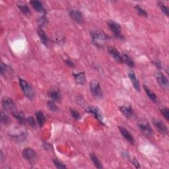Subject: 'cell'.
Wrapping results in <instances>:
<instances>
[{"label":"cell","instance_id":"6da1fadb","mask_svg":"<svg viewBox=\"0 0 169 169\" xmlns=\"http://www.w3.org/2000/svg\"><path fill=\"white\" fill-rule=\"evenodd\" d=\"M90 34L92 43L99 48L102 47L108 38L106 34L100 31H92Z\"/></svg>","mask_w":169,"mask_h":169},{"label":"cell","instance_id":"7a4b0ae2","mask_svg":"<svg viewBox=\"0 0 169 169\" xmlns=\"http://www.w3.org/2000/svg\"><path fill=\"white\" fill-rule=\"evenodd\" d=\"M19 84L22 88L23 93L25 95L26 97L30 100H33L35 96L33 88L30 85L29 83L21 78H19Z\"/></svg>","mask_w":169,"mask_h":169},{"label":"cell","instance_id":"3957f363","mask_svg":"<svg viewBox=\"0 0 169 169\" xmlns=\"http://www.w3.org/2000/svg\"><path fill=\"white\" fill-rule=\"evenodd\" d=\"M89 88L90 91L91 92L92 95L94 96L96 99H102L103 96V92L102 91V88L100 87V83L96 81V80H93L89 84Z\"/></svg>","mask_w":169,"mask_h":169},{"label":"cell","instance_id":"277c9868","mask_svg":"<svg viewBox=\"0 0 169 169\" xmlns=\"http://www.w3.org/2000/svg\"><path fill=\"white\" fill-rule=\"evenodd\" d=\"M23 156L31 164H34L37 160V153L30 147L26 148L23 150Z\"/></svg>","mask_w":169,"mask_h":169},{"label":"cell","instance_id":"5b68a950","mask_svg":"<svg viewBox=\"0 0 169 169\" xmlns=\"http://www.w3.org/2000/svg\"><path fill=\"white\" fill-rule=\"evenodd\" d=\"M108 25L116 38L120 40L124 39V36L121 33V27H120L118 23L113 21H110L108 23Z\"/></svg>","mask_w":169,"mask_h":169},{"label":"cell","instance_id":"8992f818","mask_svg":"<svg viewBox=\"0 0 169 169\" xmlns=\"http://www.w3.org/2000/svg\"><path fill=\"white\" fill-rule=\"evenodd\" d=\"M2 105L3 110L6 112L13 113V112L16 111L15 104L13 101V100L11 99L10 98H7V97L3 98L2 100Z\"/></svg>","mask_w":169,"mask_h":169},{"label":"cell","instance_id":"52a82bcc","mask_svg":"<svg viewBox=\"0 0 169 169\" xmlns=\"http://www.w3.org/2000/svg\"><path fill=\"white\" fill-rule=\"evenodd\" d=\"M155 78L156 80V82L159 84V85L164 90H167L168 88V78L166 77L161 72H159V73L155 75Z\"/></svg>","mask_w":169,"mask_h":169},{"label":"cell","instance_id":"ba28073f","mask_svg":"<svg viewBox=\"0 0 169 169\" xmlns=\"http://www.w3.org/2000/svg\"><path fill=\"white\" fill-rule=\"evenodd\" d=\"M70 16L75 22L78 24H82L84 22L83 15L77 9H73L70 11Z\"/></svg>","mask_w":169,"mask_h":169},{"label":"cell","instance_id":"9c48e42d","mask_svg":"<svg viewBox=\"0 0 169 169\" xmlns=\"http://www.w3.org/2000/svg\"><path fill=\"white\" fill-rule=\"evenodd\" d=\"M120 112L122 114L128 119L134 118L135 116V112L132 107L130 105H124L120 108Z\"/></svg>","mask_w":169,"mask_h":169},{"label":"cell","instance_id":"30bf717a","mask_svg":"<svg viewBox=\"0 0 169 169\" xmlns=\"http://www.w3.org/2000/svg\"><path fill=\"white\" fill-rule=\"evenodd\" d=\"M153 122L155 128L158 130L160 134L163 135H167L168 134V128L161 120L154 119L153 120Z\"/></svg>","mask_w":169,"mask_h":169},{"label":"cell","instance_id":"8fae6325","mask_svg":"<svg viewBox=\"0 0 169 169\" xmlns=\"http://www.w3.org/2000/svg\"><path fill=\"white\" fill-rule=\"evenodd\" d=\"M138 126L139 130L145 135L150 136L151 135H152V129L148 122H147L146 121H142L138 124Z\"/></svg>","mask_w":169,"mask_h":169},{"label":"cell","instance_id":"7c38bea8","mask_svg":"<svg viewBox=\"0 0 169 169\" xmlns=\"http://www.w3.org/2000/svg\"><path fill=\"white\" fill-rule=\"evenodd\" d=\"M108 50L109 54L112 56V58H114L116 62H117L119 63H124L123 56L120 54L118 50H116V48L113 47H109L108 48Z\"/></svg>","mask_w":169,"mask_h":169},{"label":"cell","instance_id":"4fadbf2b","mask_svg":"<svg viewBox=\"0 0 169 169\" xmlns=\"http://www.w3.org/2000/svg\"><path fill=\"white\" fill-rule=\"evenodd\" d=\"M86 110H87V112H88V113H91V114H92V115H93L95 116V118L96 120H97L99 122H100V123L103 124L102 115L101 114V112H100V111L97 108L90 106V107H88Z\"/></svg>","mask_w":169,"mask_h":169},{"label":"cell","instance_id":"5bb4252c","mask_svg":"<svg viewBox=\"0 0 169 169\" xmlns=\"http://www.w3.org/2000/svg\"><path fill=\"white\" fill-rule=\"evenodd\" d=\"M118 128L120 133H121L122 135L124 136V138H125V139L127 140L131 145H134L135 139L134 138V137H133L132 135L130 133V131L123 126H119Z\"/></svg>","mask_w":169,"mask_h":169},{"label":"cell","instance_id":"9a60e30c","mask_svg":"<svg viewBox=\"0 0 169 169\" xmlns=\"http://www.w3.org/2000/svg\"><path fill=\"white\" fill-rule=\"evenodd\" d=\"M48 95L54 101L59 102L62 100L61 92L58 88H52L48 92Z\"/></svg>","mask_w":169,"mask_h":169},{"label":"cell","instance_id":"2e32d148","mask_svg":"<svg viewBox=\"0 0 169 169\" xmlns=\"http://www.w3.org/2000/svg\"><path fill=\"white\" fill-rule=\"evenodd\" d=\"M128 77L130 78V81L133 83V85H134V88H135L136 91H140V84L139 82L138 81V78L136 77L134 71H130L128 73Z\"/></svg>","mask_w":169,"mask_h":169},{"label":"cell","instance_id":"e0dca14e","mask_svg":"<svg viewBox=\"0 0 169 169\" xmlns=\"http://www.w3.org/2000/svg\"><path fill=\"white\" fill-rule=\"evenodd\" d=\"M35 116L37 118V123L40 127H42L46 121V117L41 110H37L35 112Z\"/></svg>","mask_w":169,"mask_h":169},{"label":"cell","instance_id":"ac0fdd59","mask_svg":"<svg viewBox=\"0 0 169 169\" xmlns=\"http://www.w3.org/2000/svg\"><path fill=\"white\" fill-rule=\"evenodd\" d=\"M74 77L76 83L79 84H83L85 83L86 77L84 72H80L78 74H74Z\"/></svg>","mask_w":169,"mask_h":169},{"label":"cell","instance_id":"d6986e66","mask_svg":"<svg viewBox=\"0 0 169 169\" xmlns=\"http://www.w3.org/2000/svg\"><path fill=\"white\" fill-rule=\"evenodd\" d=\"M31 5L34 8V9L40 13H45V9L42 6V3L39 1H31L30 2Z\"/></svg>","mask_w":169,"mask_h":169},{"label":"cell","instance_id":"ffe728a7","mask_svg":"<svg viewBox=\"0 0 169 169\" xmlns=\"http://www.w3.org/2000/svg\"><path fill=\"white\" fill-rule=\"evenodd\" d=\"M13 115L14 117L17 119L18 122L20 124H25L26 122V119H25V116L24 115L22 112H17V111H15L13 112Z\"/></svg>","mask_w":169,"mask_h":169},{"label":"cell","instance_id":"44dd1931","mask_svg":"<svg viewBox=\"0 0 169 169\" xmlns=\"http://www.w3.org/2000/svg\"><path fill=\"white\" fill-rule=\"evenodd\" d=\"M38 34L40 37V39L43 44L45 46L48 45V37L45 32L42 29V28H39L38 30Z\"/></svg>","mask_w":169,"mask_h":169},{"label":"cell","instance_id":"7402d4cb","mask_svg":"<svg viewBox=\"0 0 169 169\" xmlns=\"http://www.w3.org/2000/svg\"><path fill=\"white\" fill-rule=\"evenodd\" d=\"M143 88H144L145 91H146V94L147 95V96H149V97L150 98V99L152 100V101L154 102H157L158 99H157V97H156V96L154 93V92H152L149 89V88L147 87H146V85L143 86Z\"/></svg>","mask_w":169,"mask_h":169},{"label":"cell","instance_id":"603a6c76","mask_svg":"<svg viewBox=\"0 0 169 169\" xmlns=\"http://www.w3.org/2000/svg\"><path fill=\"white\" fill-rule=\"evenodd\" d=\"M123 56V59H124V63H125L126 65H128L129 67H134L135 66V62H134V60L131 59L130 56L126 54H124L122 55Z\"/></svg>","mask_w":169,"mask_h":169},{"label":"cell","instance_id":"cb8c5ba5","mask_svg":"<svg viewBox=\"0 0 169 169\" xmlns=\"http://www.w3.org/2000/svg\"><path fill=\"white\" fill-rule=\"evenodd\" d=\"M90 157L91 159L92 160V162L93 163L94 165L97 168H102L103 167L102 166V164L100 163V161L99 160V159H98L97 156H96V155H95L94 153H91L90 155Z\"/></svg>","mask_w":169,"mask_h":169},{"label":"cell","instance_id":"d4e9b609","mask_svg":"<svg viewBox=\"0 0 169 169\" xmlns=\"http://www.w3.org/2000/svg\"><path fill=\"white\" fill-rule=\"evenodd\" d=\"M46 104L47 107L49 108L52 112H58L59 110V108L56 105L54 100H48Z\"/></svg>","mask_w":169,"mask_h":169},{"label":"cell","instance_id":"484cf974","mask_svg":"<svg viewBox=\"0 0 169 169\" xmlns=\"http://www.w3.org/2000/svg\"><path fill=\"white\" fill-rule=\"evenodd\" d=\"M18 7L19 8L20 11H21L22 13L25 15H28L30 13V9L25 4H21V5H18Z\"/></svg>","mask_w":169,"mask_h":169},{"label":"cell","instance_id":"4316f807","mask_svg":"<svg viewBox=\"0 0 169 169\" xmlns=\"http://www.w3.org/2000/svg\"><path fill=\"white\" fill-rule=\"evenodd\" d=\"M135 9L137 11V13H138L140 16H142V17H146L147 16V11L145 10L144 9H143L142 7H141L139 5H136L135 6Z\"/></svg>","mask_w":169,"mask_h":169},{"label":"cell","instance_id":"83f0119b","mask_svg":"<svg viewBox=\"0 0 169 169\" xmlns=\"http://www.w3.org/2000/svg\"><path fill=\"white\" fill-rule=\"evenodd\" d=\"M1 122L3 124H8L10 122L9 118L3 112H1Z\"/></svg>","mask_w":169,"mask_h":169},{"label":"cell","instance_id":"f1b7e54d","mask_svg":"<svg viewBox=\"0 0 169 169\" xmlns=\"http://www.w3.org/2000/svg\"><path fill=\"white\" fill-rule=\"evenodd\" d=\"M157 4H158L159 7L160 8V9H161V11L168 17V7L165 5H164L163 3L160 2H159L157 3Z\"/></svg>","mask_w":169,"mask_h":169},{"label":"cell","instance_id":"f546056e","mask_svg":"<svg viewBox=\"0 0 169 169\" xmlns=\"http://www.w3.org/2000/svg\"><path fill=\"white\" fill-rule=\"evenodd\" d=\"M54 163V164L56 166V168H66L67 167L65 165V164H63L62 162H60L59 160H58V159H53L52 160Z\"/></svg>","mask_w":169,"mask_h":169},{"label":"cell","instance_id":"4dcf8cb0","mask_svg":"<svg viewBox=\"0 0 169 169\" xmlns=\"http://www.w3.org/2000/svg\"><path fill=\"white\" fill-rule=\"evenodd\" d=\"M70 112H71V116H73V118L74 119L77 120H79L81 119V114L79 113L78 111H77L75 109H72V108H71Z\"/></svg>","mask_w":169,"mask_h":169},{"label":"cell","instance_id":"1f68e13d","mask_svg":"<svg viewBox=\"0 0 169 169\" xmlns=\"http://www.w3.org/2000/svg\"><path fill=\"white\" fill-rule=\"evenodd\" d=\"M160 112H161L162 115L164 116V118H165L167 121L169 120V110L168 108L167 107H164L162 109H160Z\"/></svg>","mask_w":169,"mask_h":169},{"label":"cell","instance_id":"d6a6232c","mask_svg":"<svg viewBox=\"0 0 169 169\" xmlns=\"http://www.w3.org/2000/svg\"><path fill=\"white\" fill-rule=\"evenodd\" d=\"M48 20L45 16H43L41 18H40L38 20V25L40 26V28L43 27L44 25H46L47 24Z\"/></svg>","mask_w":169,"mask_h":169},{"label":"cell","instance_id":"836d02e7","mask_svg":"<svg viewBox=\"0 0 169 169\" xmlns=\"http://www.w3.org/2000/svg\"><path fill=\"white\" fill-rule=\"evenodd\" d=\"M27 122L29 124V126L32 128H35L36 126H37V124H36L34 119L33 117H31V116L27 119Z\"/></svg>","mask_w":169,"mask_h":169},{"label":"cell","instance_id":"e575fe53","mask_svg":"<svg viewBox=\"0 0 169 169\" xmlns=\"http://www.w3.org/2000/svg\"><path fill=\"white\" fill-rule=\"evenodd\" d=\"M7 71V67L6 65H5L3 62H2L1 63V67H0V71H1V74L2 75H4L6 73Z\"/></svg>","mask_w":169,"mask_h":169},{"label":"cell","instance_id":"d590c367","mask_svg":"<svg viewBox=\"0 0 169 169\" xmlns=\"http://www.w3.org/2000/svg\"><path fill=\"white\" fill-rule=\"evenodd\" d=\"M65 62H66V63L67 64V65L68 66H70V67H73L75 66L74 63L73 62H72L71 60H70V59H66Z\"/></svg>","mask_w":169,"mask_h":169},{"label":"cell","instance_id":"8d00e7d4","mask_svg":"<svg viewBox=\"0 0 169 169\" xmlns=\"http://www.w3.org/2000/svg\"><path fill=\"white\" fill-rule=\"evenodd\" d=\"M44 147L48 151H50V150L52 149V146H51V145L48 144L47 143H44Z\"/></svg>","mask_w":169,"mask_h":169},{"label":"cell","instance_id":"74e56055","mask_svg":"<svg viewBox=\"0 0 169 169\" xmlns=\"http://www.w3.org/2000/svg\"><path fill=\"white\" fill-rule=\"evenodd\" d=\"M132 163L134 164V165L136 168H139V167H140L139 164V162L138 161V160H137L135 158H134V159L132 160Z\"/></svg>","mask_w":169,"mask_h":169},{"label":"cell","instance_id":"f35d334b","mask_svg":"<svg viewBox=\"0 0 169 169\" xmlns=\"http://www.w3.org/2000/svg\"><path fill=\"white\" fill-rule=\"evenodd\" d=\"M154 64L156 66V67L158 68V69H160V68H161V63H160L159 62L156 61L154 62Z\"/></svg>","mask_w":169,"mask_h":169}]
</instances>
